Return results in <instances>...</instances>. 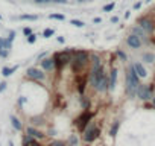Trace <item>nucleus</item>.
<instances>
[{
	"instance_id": "f257e3e1",
	"label": "nucleus",
	"mask_w": 155,
	"mask_h": 146,
	"mask_svg": "<svg viewBox=\"0 0 155 146\" xmlns=\"http://www.w3.org/2000/svg\"><path fill=\"white\" fill-rule=\"evenodd\" d=\"M138 85H140V76L137 75L134 65L131 64L129 68H128V73H126V93H128V96L131 99L137 96Z\"/></svg>"
},
{
	"instance_id": "f03ea898",
	"label": "nucleus",
	"mask_w": 155,
	"mask_h": 146,
	"mask_svg": "<svg viewBox=\"0 0 155 146\" xmlns=\"http://www.w3.org/2000/svg\"><path fill=\"white\" fill-rule=\"evenodd\" d=\"M90 62V53L87 50H74L73 52V58H71V68L74 73H79L82 71V68Z\"/></svg>"
},
{
	"instance_id": "7ed1b4c3",
	"label": "nucleus",
	"mask_w": 155,
	"mask_h": 146,
	"mask_svg": "<svg viewBox=\"0 0 155 146\" xmlns=\"http://www.w3.org/2000/svg\"><path fill=\"white\" fill-rule=\"evenodd\" d=\"M73 49H65V50H61V52H56L53 55V59H55V68L56 70H61L62 67H65L67 64L71 62V58H73Z\"/></svg>"
},
{
	"instance_id": "20e7f679",
	"label": "nucleus",
	"mask_w": 155,
	"mask_h": 146,
	"mask_svg": "<svg viewBox=\"0 0 155 146\" xmlns=\"http://www.w3.org/2000/svg\"><path fill=\"white\" fill-rule=\"evenodd\" d=\"M137 25L146 32V34H152L155 31V18L152 15H143L137 20Z\"/></svg>"
},
{
	"instance_id": "39448f33",
	"label": "nucleus",
	"mask_w": 155,
	"mask_h": 146,
	"mask_svg": "<svg viewBox=\"0 0 155 146\" xmlns=\"http://www.w3.org/2000/svg\"><path fill=\"white\" fill-rule=\"evenodd\" d=\"M137 98L141 101H149L153 98V84H140L137 88Z\"/></svg>"
},
{
	"instance_id": "423d86ee",
	"label": "nucleus",
	"mask_w": 155,
	"mask_h": 146,
	"mask_svg": "<svg viewBox=\"0 0 155 146\" xmlns=\"http://www.w3.org/2000/svg\"><path fill=\"white\" fill-rule=\"evenodd\" d=\"M26 78L32 79V81H44L46 79V73L43 68L38 67H29L26 70Z\"/></svg>"
},
{
	"instance_id": "0eeeda50",
	"label": "nucleus",
	"mask_w": 155,
	"mask_h": 146,
	"mask_svg": "<svg viewBox=\"0 0 155 146\" xmlns=\"http://www.w3.org/2000/svg\"><path fill=\"white\" fill-rule=\"evenodd\" d=\"M91 117H93V113H90L88 110H85L84 111V114L76 120V125H78V129H79L81 132L82 131H85V128H87V125H88V122L91 120Z\"/></svg>"
},
{
	"instance_id": "6e6552de",
	"label": "nucleus",
	"mask_w": 155,
	"mask_h": 146,
	"mask_svg": "<svg viewBox=\"0 0 155 146\" xmlns=\"http://www.w3.org/2000/svg\"><path fill=\"white\" fill-rule=\"evenodd\" d=\"M126 46H128L129 49L137 50V49H140V47L143 46V40H141L140 37H137L135 34H129V35L126 37Z\"/></svg>"
},
{
	"instance_id": "1a4fd4ad",
	"label": "nucleus",
	"mask_w": 155,
	"mask_h": 146,
	"mask_svg": "<svg viewBox=\"0 0 155 146\" xmlns=\"http://www.w3.org/2000/svg\"><path fill=\"white\" fill-rule=\"evenodd\" d=\"M99 134H101V129L97 128V126H90L88 129H85V132H84V140L85 141H94L97 137H99Z\"/></svg>"
},
{
	"instance_id": "9d476101",
	"label": "nucleus",
	"mask_w": 155,
	"mask_h": 146,
	"mask_svg": "<svg viewBox=\"0 0 155 146\" xmlns=\"http://www.w3.org/2000/svg\"><path fill=\"white\" fill-rule=\"evenodd\" d=\"M40 65H41V68L44 70V71H52V70H55V59H53V56L52 58H43V59H40Z\"/></svg>"
},
{
	"instance_id": "9b49d317",
	"label": "nucleus",
	"mask_w": 155,
	"mask_h": 146,
	"mask_svg": "<svg viewBox=\"0 0 155 146\" xmlns=\"http://www.w3.org/2000/svg\"><path fill=\"white\" fill-rule=\"evenodd\" d=\"M90 62H91V68L90 70H97V68L102 67V59H101V56L97 53L90 55Z\"/></svg>"
},
{
	"instance_id": "f8f14e48",
	"label": "nucleus",
	"mask_w": 155,
	"mask_h": 146,
	"mask_svg": "<svg viewBox=\"0 0 155 146\" xmlns=\"http://www.w3.org/2000/svg\"><path fill=\"white\" fill-rule=\"evenodd\" d=\"M110 75V90H114L116 88V84H117V75H119V70L116 67L111 68V71L108 73Z\"/></svg>"
},
{
	"instance_id": "ddd939ff",
	"label": "nucleus",
	"mask_w": 155,
	"mask_h": 146,
	"mask_svg": "<svg viewBox=\"0 0 155 146\" xmlns=\"http://www.w3.org/2000/svg\"><path fill=\"white\" fill-rule=\"evenodd\" d=\"M131 34H135L137 37H140L141 40H143V43H146L147 41V34L138 26V25H135L134 28H132V31H131Z\"/></svg>"
},
{
	"instance_id": "4468645a",
	"label": "nucleus",
	"mask_w": 155,
	"mask_h": 146,
	"mask_svg": "<svg viewBox=\"0 0 155 146\" xmlns=\"http://www.w3.org/2000/svg\"><path fill=\"white\" fill-rule=\"evenodd\" d=\"M132 65H134V68H135V71H137V75L140 76V79H143V78L147 76V71H146V68L143 67L141 62H134Z\"/></svg>"
},
{
	"instance_id": "2eb2a0df",
	"label": "nucleus",
	"mask_w": 155,
	"mask_h": 146,
	"mask_svg": "<svg viewBox=\"0 0 155 146\" xmlns=\"http://www.w3.org/2000/svg\"><path fill=\"white\" fill-rule=\"evenodd\" d=\"M26 134L31 135V137H34V138H43V137H44V134H43L41 131H38L37 128H32V126H29V128L26 129Z\"/></svg>"
},
{
	"instance_id": "dca6fc26",
	"label": "nucleus",
	"mask_w": 155,
	"mask_h": 146,
	"mask_svg": "<svg viewBox=\"0 0 155 146\" xmlns=\"http://www.w3.org/2000/svg\"><path fill=\"white\" fill-rule=\"evenodd\" d=\"M85 85H87V78H84V79H81V76L78 78V91H79V95H82V96L85 93Z\"/></svg>"
},
{
	"instance_id": "f3484780",
	"label": "nucleus",
	"mask_w": 155,
	"mask_h": 146,
	"mask_svg": "<svg viewBox=\"0 0 155 146\" xmlns=\"http://www.w3.org/2000/svg\"><path fill=\"white\" fill-rule=\"evenodd\" d=\"M141 59H143L144 62H147V64H152V62L155 61V53H152V52H143Z\"/></svg>"
},
{
	"instance_id": "a211bd4d",
	"label": "nucleus",
	"mask_w": 155,
	"mask_h": 146,
	"mask_svg": "<svg viewBox=\"0 0 155 146\" xmlns=\"http://www.w3.org/2000/svg\"><path fill=\"white\" fill-rule=\"evenodd\" d=\"M17 68H18V65H12V67H3V68H2V75H3L5 78H8V76H11V75H12V73H14Z\"/></svg>"
},
{
	"instance_id": "6ab92c4d",
	"label": "nucleus",
	"mask_w": 155,
	"mask_h": 146,
	"mask_svg": "<svg viewBox=\"0 0 155 146\" xmlns=\"http://www.w3.org/2000/svg\"><path fill=\"white\" fill-rule=\"evenodd\" d=\"M9 119H11V125L14 126V129H15V131H21V129H23V126H21V122H20V120H18L15 116H11Z\"/></svg>"
},
{
	"instance_id": "aec40b11",
	"label": "nucleus",
	"mask_w": 155,
	"mask_h": 146,
	"mask_svg": "<svg viewBox=\"0 0 155 146\" xmlns=\"http://www.w3.org/2000/svg\"><path fill=\"white\" fill-rule=\"evenodd\" d=\"M25 146H41V144L37 141V138H34L31 135H26L25 137Z\"/></svg>"
},
{
	"instance_id": "412c9836",
	"label": "nucleus",
	"mask_w": 155,
	"mask_h": 146,
	"mask_svg": "<svg viewBox=\"0 0 155 146\" xmlns=\"http://www.w3.org/2000/svg\"><path fill=\"white\" fill-rule=\"evenodd\" d=\"M17 20H28V22H35L38 20V15H34V14H23V15H18Z\"/></svg>"
},
{
	"instance_id": "4be33fe9",
	"label": "nucleus",
	"mask_w": 155,
	"mask_h": 146,
	"mask_svg": "<svg viewBox=\"0 0 155 146\" xmlns=\"http://www.w3.org/2000/svg\"><path fill=\"white\" fill-rule=\"evenodd\" d=\"M119 126H120V122H114V123H113V126H111V129H110V135H111V137H116V134H117V131H119Z\"/></svg>"
},
{
	"instance_id": "5701e85b",
	"label": "nucleus",
	"mask_w": 155,
	"mask_h": 146,
	"mask_svg": "<svg viewBox=\"0 0 155 146\" xmlns=\"http://www.w3.org/2000/svg\"><path fill=\"white\" fill-rule=\"evenodd\" d=\"M116 55H117V58H119L120 61H128V56H126V53H125L122 49H117V50H116Z\"/></svg>"
},
{
	"instance_id": "b1692460",
	"label": "nucleus",
	"mask_w": 155,
	"mask_h": 146,
	"mask_svg": "<svg viewBox=\"0 0 155 146\" xmlns=\"http://www.w3.org/2000/svg\"><path fill=\"white\" fill-rule=\"evenodd\" d=\"M53 34H55V29H50V28H47V29L43 31V37H44V38H50Z\"/></svg>"
},
{
	"instance_id": "393cba45",
	"label": "nucleus",
	"mask_w": 155,
	"mask_h": 146,
	"mask_svg": "<svg viewBox=\"0 0 155 146\" xmlns=\"http://www.w3.org/2000/svg\"><path fill=\"white\" fill-rule=\"evenodd\" d=\"M70 25H73V26H76V28H84V26H85V23L81 22V20H70Z\"/></svg>"
},
{
	"instance_id": "a878e982",
	"label": "nucleus",
	"mask_w": 155,
	"mask_h": 146,
	"mask_svg": "<svg viewBox=\"0 0 155 146\" xmlns=\"http://www.w3.org/2000/svg\"><path fill=\"white\" fill-rule=\"evenodd\" d=\"M49 18H52V20H65V15H62V14H50L49 15Z\"/></svg>"
},
{
	"instance_id": "bb28decb",
	"label": "nucleus",
	"mask_w": 155,
	"mask_h": 146,
	"mask_svg": "<svg viewBox=\"0 0 155 146\" xmlns=\"http://www.w3.org/2000/svg\"><path fill=\"white\" fill-rule=\"evenodd\" d=\"M114 8H116V3H108L104 6V12H111Z\"/></svg>"
},
{
	"instance_id": "cd10ccee",
	"label": "nucleus",
	"mask_w": 155,
	"mask_h": 146,
	"mask_svg": "<svg viewBox=\"0 0 155 146\" xmlns=\"http://www.w3.org/2000/svg\"><path fill=\"white\" fill-rule=\"evenodd\" d=\"M35 5H50L52 0H34Z\"/></svg>"
},
{
	"instance_id": "c85d7f7f",
	"label": "nucleus",
	"mask_w": 155,
	"mask_h": 146,
	"mask_svg": "<svg viewBox=\"0 0 155 146\" xmlns=\"http://www.w3.org/2000/svg\"><path fill=\"white\" fill-rule=\"evenodd\" d=\"M9 52L11 50H8V49H0V58H8L9 56Z\"/></svg>"
},
{
	"instance_id": "c756f323",
	"label": "nucleus",
	"mask_w": 155,
	"mask_h": 146,
	"mask_svg": "<svg viewBox=\"0 0 155 146\" xmlns=\"http://www.w3.org/2000/svg\"><path fill=\"white\" fill-rule=\"evenodd\" d=\"M35 41H37V35H35V34L28 35V43H29V44H34Z\"/></svg>"
},
{
	"instance_id": "7c9ffc66",
	"label": "nucleus",
	"mask_w": 155,
	"mask_h": 146,
	"mask_svg": "<svg viewBox=\"0 0 155 146\" xmlns=\"http://www.w3.org/2000/svg\"><path fill=\"white\" fill-rule=\"evenodd\" d=\"M52 3H56V5H67L68 0H52Z\"/></svg>"
},
{
	"instance_id": "2f4dec72",
	"label": "nucleus",
	"mask_w": 155,
	"mask_h": 146,
	"mask_svg": "<svg viewBox=\"0 0 155 146\" xmlns=\"http://www.w3.org/2000/svg\"><path fill=\"white\" fill-rule=\"evenodd\" d=\"M82 104H84V108H85V110H88V107H90V102H88V99H87L85 96H82Z\"/></svg>"
},
{
	"instance_id": "473e14b6",
	"label": "nucleus",
	"mask_w": 155,
	"mask_h": 146,
	"mask_svg": "<svg viewBox=\"0 0 155 146\" xmlns=\"http://www.w3.org/2000/svg\"><path fill=\"white\" fill-rule=\"evenodd\" d=\"M70 144H73V146H76V144H78V138H76L74 135H71V137H70Z\"/></svg>"
},
{
	"instance_id": "72a5a7b5",
	"label": "nucleus",
	"mask_w": 155,
	"mask_h": 146,
	"mask_svg": "<svg viewBox=\"0 0 155 146\" xmlns=\"http://www.w3.org/2000/svg\"><path fill=\"white\" fill-rule=\"evenodd\" d=\"M6 85H8V84H6L5 81H3V82H0V93H2V91H5V90H6Z\"/></svg>"
},
{
	"instance_id": "f704fd0d",
	"label": "nucleus",
	"mask_w": 155,
	"mask_h": 146,
	"mask_svg": "<svg viewBox=\"0 0 155 146\" xmlns=\"http://www.w3.org/2000/svg\"><path fill=\"white\" fill-rule=\"evenodd\" d=\"M23 34L28 37V35H31V34H32V29H31V28H25V29H23Z\"/></svg>"
},
{
	"instance_id": "c9c22d12",
	"label": "nucleus",
	"mask_w": 155,
	"mask_h": 146,
	"mask_svg": "<svg viewBox=\"0 0 155 146\" xmlns=\"http://www.w3.org/2000/svg\"><path fill=\"white\" fill-rule=\"evenodd\" d=\"M50 146H65V143L64 141H53Z\"/></svg>"
},
{
	"instance_id": "e433bc0d",
	"label": "nucleus",
	"mask_w": 155,
	"mask_h": 146,
	"mask_svg": "<svg viewBox=\"0 0 155 146\" xmlns=\"http://www.w3.org/2000/svg\"><path fill=\"white\" fill-rule=\"evenodd\" d=\"M141 5H143V2H137V3L134 5V9H140V8H141Z\"/></svg>"
},
{
	"instance_id": "4c0bfd02",
	"label": "nucleus",
	"mask_w": 155,
	"mask_h": 146,
	"mask_svg": "<svg viewBox=\"0 0 155 146\" xmlns=\"http://www.w3.org/2000/svg\"><path fill=\"white\" fill-rule=\"evenodd\" d=\"M46 56H47V52H43V53H40V55H38V61H40V59H43V58H46Z\"/></svg>"
},
{
	"instance_id": "58836bf2",
	"label": "nucleus",
	"mask_w": 155,
	"mask_h": 146,
	"mask_svg": "<svg viewBox=\"0 0 155 146\" xmlns=\"http://www.w3.org/2000/svg\"><path fill=\"white\" fill-rule=\"evenodd\" d=\"M0 49H5V38H0Z\"/></svg>"
},
{
	"instance_id": "ea45409f",
	"label": "nucleus",
	"mask_w": 155,
	"mask_h": 146,
	"mask_svg": "<svg viewBox=\"0 0 155 146\" xmlns=\"http://www.w3.org/2000/svg\"><path fill=\"white\" fill-rule=\"evenodd\" d=\"M102 22V18L101 17H96V18H93V23H101Z\"/></svg>"
},
{
	"instance_id": "a19ab883",
	"label": "nucleus",
	"mask_w": 155,
	"mask_h": 146,
	"mask_svg": "<svg viewBox=\"0 0 155 146\" xmlns=\"http://www.w3.org/2000/svg\"><path fill=\"white\" fill-rule=\"evenodd\" d=\"M117 22H119V17H116V15L111 17V23H117Z\"/></svg>"
},
{
	"instance_id": "79ce46f5",
	"label": "nucleus",
	"mask_w": 155,
	"mask_h": 146,
	"mask_svg": "<svg viewBox=\"0 0 155 146\" xmlns=\"http://www.w3.org/2000/svg\"><path fill=\"white\" fill-rule=\"evenodd\" d=\"M25 102H26V98H20V99H18V104H20V105H23Z\"/></svg>"
},
{
	"instance_id": "37998d69",
	"label": "nucleus",
	"mask_w": 155,
	"mask_h": 146,
	"mask_svg": "<svg viewBox=\"0 0 155 146\" xmlns=\"http://www.w3.org/2000/svg\"><path fill=\"white\" fill-rule=\"evenodd\" d=\"M76 2H78V3H87L88 0H76Z\"/></svg>"
},
{
	"instance_id": "c03bdc74",
	"label": "nucleus",
	"mask_w": 155,
	"mask_h": 146,
	"mask_svg": "<svg viewBox=\"0 0 155 146\" xmlns=\"http://www.w3.org/2000/svg\"><path fill=\"white\" fill-rule=\"evenodd\" d=\"M58 43H64V38L62 37H58Z\"/></svg>"
},
{
	"instance_id": "a18cd8bd",
	"label": "nucleus",
	"mask_w": 155,
	"mask_h": 146,
	"mask_svg": "<svg viewBox=\"0 0 155 146\" xmlns=\"http://www.w3.org/2000/svg\"><path fill=\"white\" fill-rule=\"evenodd\" d=\"M150 101H152V107H153V108H155V96H153V98H152V99H150Z\"/></svg>"
},
{
	"instance_id": "49530a36",
	"label": "nucleus",
	"mask_w": 155,
	"mask_h": 146,
	"mask_svg": "<svg viewBox=\"0 0 155 146\" xmlns=\"http://www.w3.org/2000/svg\"><path fill=\"white\" fill-rule=\"evenodd\" d=\"M9 146H14V143H12V141H9Z\"/></svg>"
},
{
	"instance_id": "de8ad7c7",
	"label": "nucleus",
	"mask_w": 155,
	"mask_h": 146,
	"mask_svg": "<svg viewBox=\"0 0 155 146\" xmlns=\"http://www.w3.org/2000/svg\"><path fill=\"white\" fill-rule=\"evenodd\" d=\"M146 2H147V3H149V2H152V0H146Z\"/></svg>"
},
{
	"instance_id": "09e8293b",
	"label": "nucleus",
	"mask_w": 155,
	"mask_h": 146,
	"mask_svg": "<svg viewBox=\"0 0 155 146\" xmlns=\"http://www.w3.org/2000/svg\"><path fill=\"white\" fill-rule=\"evenodd\" d=\"M0 20H2V17H0Z\"/></svg>"
}]
</instances>
